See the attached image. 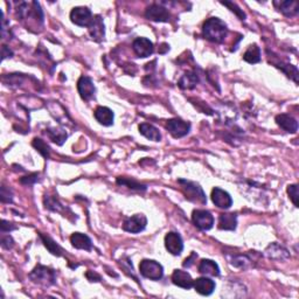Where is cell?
Segmentation results:
<instances>
[{"instance_id":"1","label":"cell","mask_w":299,"mask_h":299,"mask_svg":"<svg viewBox=\"0 0 299 299\" xmlns=\"http://www.w3.org/2000/svg\"><path fill=\"white\" fill-rule=\"evenodd\" d=\"M202 30L203 36L207 40L216 44L224 42L228 35L227 25L219 18H209L208 20L204 21Z\"/></svg>"},{"instance_id":"2","label":"cell","mask_w":299,"mask_h":299,"mask_svg":"<svg viewBox=\"0 0 299 299\" xmlns=\"http://www.w3.org/2000/svg\"><path fill=\"white\" fill-rule=\"evenodd\" d=\"M29 278L35 284L48 288V286L54 285L56 283V273L50 268L45 267V265H38L29 274Z\"/></svg>"},{"instance_id":"3","label":"cell","mask_w":299,"mask_h":299,"mask_svg":"<svg viewBox=\"0 0 299 299\" xmlns=\"http://www.w3.org/2000/svg\"><path fill=\"white\" fill-rule=\"evenodd\" d=\"M178 182L181 185V190L184 192L186 199L192 201V202L194 203H200V204L207 203L206 194H204L203 190L200 187L199 184L187 181V180H182V179H180Z\"/></svg>"},{"instance_id":"4","label":"cell","mask_w":299,"mask_h":299,"mask_svg":"<svg viewBox=\"0 0 299 299\" xmlns=\"http://www.w3.org/2000/svg\"><path fill=\"white\" fill-rule=\"evenodd\" d=\"M139 271L145 278L159 280L164 276L163 265L153 259H143L139 264Z\"/></svg>"},{"instance_id":"5","label":"cell","mask_w":299,"mask_h":299,"mask_svg":"<svg viewBox=\"0 0 299 299\" xmlns=\"http://www.w3.org/2000/svg\"><path fill=\"white\" fill-rule=\"evenodd\" d=\"M192 220L195 227L199 228L200 230H209L214 225V216L208 210L195 209L192 215Z\"/></svg>"},{"instance_id":"6","label":"cell","mask_w":299,"mask_h":299,"mask_svg":"<svg viewBox=\"0 0 299 299\" xmlns=\"http://www.w3.org/2000/svg\"><path fill=\"white\" fill-rule=\"evenodd\" d=\"M93 18L94 17L91 11L88 7H84V6L73 8V11L70 12V20H72V23L81 27L89 26Z\"/></svg>"},{"instance_id":"7","label":"cell","mask_w":299,"mask_h":299,"mask_svg":"<svg viewBox=\"0 0 299 299\" xmlns=\"http://www.w3.org/2000/svg\"><path fill=\"white\" fill-rule=\"evenodd\" d=\"M166 129L174 138H182L186 135H188L191 130V124L187 122L180 120V118H173V120L167 121Z\"/></svg>"},{"instance_id":"8","label":"cell","mask_w":299,"mask_h":299,"mask_svg":"<svg viewBox=\"0 0 299 299\" xmlns=\"http://www.w3.org/2000/svg\"><path fill=\"white\" fill-rule=\"evenodd\" d=\"M146 19L155 21V23H167L171 19V14L167 8L158 4H152L149 6L145 12Z\"/></svg>"},{"instance_id":"9","label":"cell","mask_w":299,"mask_h":299,"mask_svg":"<svg viewBox=\"0 0 299 299\" xmlns=\"http://www.w3.org/2000/svg\"><path fill=\"white\" fill-rule=\"evenodd\" d=\"M146 224H148V220H146L145 215L136 214L125 220L123 224V229L127 231V233L138 234L145 229Z\"/></svg>"},{"instance_id":"10","label":"cell","mask_w":299,"mask_h":299,"mask_svg":"<svg viewBox=\"0 0 299 299\" xmlns=\"http://www.w3.org/2000/svg\"><path fill=\"white\" fill-rule=\"evenodd\" d=\"M165 247L172 255L178 256L184 250V242L178 233L171 231L165 236Z\"/></svg>"},{"instance_id":"11","label":"cell","mask_w":299,"mask_h":299,"mask_svg":"<svg viewBox=\"0 0 299 299\" xmlns=\"http://www.w3.org/2000/svg\"><path fill=\"white\" fill-rule=\"evenodd\" d=\"M77 90L82 100H90L95 96L96 88L90 77H88V76H82L77 82Z\"/></svg>"},{"instance_id":"12","label":"cell","mask_w":299,"mask_h":299,"mask_svg":"<svg viewBox=\"0 0 299 299\" xmlns=\"http://www.w3.org/2000/svg\"><path fill=\"white\" fill-rule=\"evenodd\" d=\"M212 201L216 207L222 209L230 208L231 204H233V199H231L230 194L219 187H215L212 191Z\"/></svg>"},{"instance_id":"13","label":"cell","mask_w":299,"mask_h":299,"mask_svg":"<svg viewBox=\"0 0 299 299\" xmlns=\"http://www.w3.org/2000/svg\"><path fill=\"white\" fill-rule=\"evenodd\" d=\"M132 48L135 53L138 55L139 57H149L153 54L154 47L153 44L146 38H137L132 44Z\"/></svg>"},{"instance_id":"14","label":"cell","mask_w":299,"mask_h":299,"mask_svg":"<svg viewBox=\"0 0 299 299\" xmlns=\"http://www.w3.org/2000/svg\"><path fill=\"white\" fill-rule=\"evenodd\" d=\"M89 29V34L94 40L97 42H100L104 39L105 35V29H104V24H103V19L100 15H95L91 20L90 25L88 26Z\"/></svg>"},{"instance_id":"15","label":"cell","mask_w":299,"mask_h":299,"mask_svg":"<svg viewBox=\"0 0 299 299\" xmlns=\"http://www.w3.org/2000/svg\"><path fill=\"white\" fill-rule=\"evenodd\" d=\"M193 286L198 294H200L202 296H209L214 292L216 285H215L214 280H212L210 278H207V277H201V278H198L197 280H194Z\"/></svg>"},{"instance_id":"16","label":"cell","mask_w":299,"mask_h":299,"mask_svg":"<svg viewBox=\"0 0 299 299\" xmlns=\"http://www.w3.org/2000/svg\"><path fill=\"white\" fill-rule=\"evenodd\" d=\"M172 282L173 284L179 286V288L188 290L193 286L194 280L192 279L191 274L187 271L174 270V273L172 274Z\"/></svg>"},{"instance_id":"17","label":"cell","mask_w":299,"mask_h":299,"mask_svg":"<svg viewBox=\"0 0 299 299\" xmlns=\"http://www.w3.org/2000/svg\"><path fill=\"white\" fill-rule=\"evenodd\" d=\"M276 123L278 124V126L282 127L283 130H285L286 132L296 133L298 131V122L290 115L282 114L276 116Z\"/></svg>"},{"instance_id":"18","label":"cell","mask_w":299,"mask_h":299,"mask_svg":"<svg viewBox=\"0 0 299 299\" xmlns=\"http://www.w3.org/2000/svg\"><path fill=\"white\" fill-rule=\"evenodd\" d=\"M95 118L100 124L104 125V126H111L114 124L115 114L111 109L106 108V106H99L95 110Z\"/></svg>"},{"instance_id":"19","label":"cell","mask_w":299,"mask_h":299,"mask_svg":"<svg viewBox=\"0 0 299 299\" xmlns=\"http://www.w3.org/2000/svg\"><path fill=\"white\" fill-rule=\"evenodd\" d=\"M70 242L74 248L76 249H82L90 251L93 249V242L89 239V236L82 234V233H74L70 236Z\"/></svg>"},{"instance_id":"20","label":"cell","mask_w":299,"mask_h":299,"mask_svg":"<svg viewBox=\"0 0 299 299\" xmlns=\"http://www.w3.org/2000/svg\"><path fill=\"white\" fill-rule=\"evenodd\" d=\"M265 255L268 256V258L276 259V261H283V259H286L290 256L288 250L284 247L279 246L278 243H271L265 250Z\"/></svg>"},{"instance_id":"21","label":"cell","mask_w":299,"mask_h":299,"mask_svg":"<svg viewBox=\"0 0 299 299\" xmlns=\"http://www.w3.org/2000/svg\"><path fill=\"white\" fill-rule=\"evenodd\" d=\"M237 224V215L234 213H224L219 216V228L221 230H235Z\"/></svg>"},{"instance_id":"22","label":"cell","mask_w":299,"mask_h":299,"mask_svg":"<svg viewBox=\"0 0 299 299\" xmlns=\"http://www.w3.org/2000/svg\"><path fill=\"white\" fill-rule=\"evenodd\" d=\"M199 273L204 276L218 277L220 274V268L218 263L212 259H202L199 264Z\"/></svg>"},{"instance_id":"23","label":"cell","mask_w":299,"mask_h":299,"mask_svg":"<svg viewBox=\"0 0 299 299\" xmlns=\"http://www.w3.org/2000/svg\"><path fill=\"white\" fill-rule=\"evenodd\" d=\"M198 82H199V77H198L197 73L187 72L180 77L178 85L181 89H194L197 87Z\"/></svg>"},{"instance_id":"24","label":"cell","mask_w":299,"mask_h":299,"mask_svg":"<svg viewBox=\"0 0 299 299\" xmlns=\"http://www.w3.org/2000/svg\"><path fill=\"white\" fill-rule=\"evenodd\" d=\"M139 132L146 138L152 140V142H160L161 140V135L159 130L157 127L153 126L152 124L149 123H143L139 125Z\"/></svg>"},{"instance_id":"25","label":"cell","mask_w":299,"mask_h":299,"mask_svg":"<svg viewBox=\"0 0 299 299\" xmlns=\"http://www.w3.org/2000/svg\"><path fill=\"white\" fill-rule=\"evenodd\" d=\"M279 11L286 17H294L298 13L299 5L297 1H294V0H285V1L279 2Z\"/></svg>"},{"instance_id":"26","label":"cell","mask_w":299,"mask_h":299,"mask_svg":"<svg viewBox=\"0 0 299 299\" xmlns=\"http://www.w3.org/2000/svg\"><path fill=\"white\" fill-rule=\"evenodd\" d=\"M243 60L247 61L248 63H258L261 61V50L257 45L249 46L248 50H246L245 55H243Z\"/></svg>"},{"instance_id":"27","label":"cell","mask_w":299,"mask_h":299,"mask_svg":"<svg viewBox=\"0 0 299 299\" xmlns=\"http://www.w3.org/2000/svg\"><path fill=\"white\" fill-rule=\"evenodd\" d=\"M47 135L54 143H56L57 145H62L63 143L66 142L67 137H68L66 131L59 129V127H50V129H47Z\"/></svg>"},{"instance_id":"28","label":"cell","mask_w":299,"mask_h":299,"mask_svg":"<svg viewBox=\"0 0 299 299\" xmlns=\"http://www.w3.org/2000/svg\"><path fill=\"white\" fill-rule=\"evenodd\" d=\"M40 237H41L42 242H44L46 248L50 250V252H51V254L55 255V256L62 255V252H63L62 248H61V247L57 245V243L55 242L53 239H50V236H47V235H45L42 233H40Z\"/></svg>"},{"instance_id":"29","label":"cell","mask_w":299,"mask_h":299,"mask_svg":"<svg viewBox=\"0 0 299 299\" xmlns=\"http://www.w3.org/2000/svg\"><path fill=\"white\" fill-rule=\"evenodd\" d=\"M33 148H34L36 151L40 152L41 155L46 159H48V158L50 157V146L47 145V143H45L44 140L40 138H34L32 142Z\"/></svg>"},{"instance_id":"30","label":"cell","mask_w":299,"mask_h":299,"mask_svg":"<svg viewBox=\"0 0 299 299\" xmlns=\"http://www.w3.org/2000/svg\"><path fill=\"white\" fill-rule=\"evenodd\" d=\"M117 184L120 186H126V187L131 188V190H137V191H145L146 186L140 184V182L136 181L133 179H127V178H117Z\"/></svg>"},{"instance_id":"31","label":"cell","mask_w":299,"mask_h":299,"mask_svg":"<svg viewBox=\"0 0 299 299\" xmlns=\"http://www.w3.org/2000/svg\"><path fill=\"white\" fill-rule=\"evenodd\" d=\"M231 264H233L234 267L240 268V269L246 270L251 267V259H249L247 256H237V257H235L233 259Z\"/></svg>"},{"instance_id":"32","label":"cell","mask_w":299,"mask_h":299,"mask_svg":"<svg viewBox=\"0 0 299 299\" xmlns=\"http://www.w3.org/2000/svg\"><path fill=\"white\" fill-rule=\"evenodd\" d=\"M45 204H46V208L53 210V212H62L63 207L61 206L59 201H57L55 198H51V197H47L46 195L45 198Z\"/></svg>"},{"instance_id":"33","label":"cell","mask_w":299,"mask_h":299,"mask_svg":"<svg viewBox=\"0 0 299 299\" xmlns=\"http://www.w3.org/2000/svg\"><path fill=\"white\" fill-rule=\"evenodd\" d=\"M286 191H288L290 199H291V201L294 202L295 206L298 207V197H299L298 186L297 185H289L288 190H286Z\"/></svg>"},{"instance_id":"34","label":"cell","mask_w":299,"mask_h":299,"mask_svg":"<svg viewBox=\"0 0 299 299\" xmlns=\"http://www.w3.org/2000/svg\"><path fill=\"white\" fill-rule=\"evenodd\" d=\"M222 5H224V6H227V7H229L230 11L231 12H235V13H236V15L240 18L241 20H245L246 19L245 12H243L242 10H240L239 6H237L236 4H234V2H230V1H224V2H222Z\"/></svg>"},{"instance_id":"35","label":"cell","mask_w":299,"mask_h":299,"mask_svg":"<svg viewBox=\"0 0 299 299\" xmlns=\"http://www.w3.org/2000/svg\"><path fill=\"white\" fill-rule=\"evenodd\" d=\"M0 199L2 202H12V193L10 190L6 188V186H2L1 192H0Z\"/></svg>"},{"instance_id":"36","label":"cell","mask_w":299,"mask_h":299,"mask_svg":"<svg viewBox=\"0 0 299 299\" xmlns=\"http://www.w3.org/2000/svg\"><path fill=\"white\" fill-rule=\"evenodd\" d=\"M14 246V241L10 235H2L1 237V247L4 249H11Z\"/></svg>"},{"instance_id":"37","label":"cell","mask_w":299,"mask_h":299,"mask_svg":"<svg viewBox=\"0 0 299 299\" xmlns=\"http://www.w3.org/2000/svg\"><path fill=\"white\" fill-rule=\"evenodd\" d=\"M38 173H34V174H30L28 176H25V178H21L20 182L24 185H32L34 182L38 181Z\"/></svg>"},{"instance_id":"38","label":"cell","mask_w":299,"mask_h":299,"mask_svg":"<svg viewBox=\"0 0 299 299\" xmlns=\"http://www.w3.org/2000/svg\"><path fill=\"white\" fill-rule=\"evenodd\" d=\"M0 227H1V233L5 234V233H10V231L14 230L15 227L12 224H10V222L5 221V220H2L1 221V224H0Z\"/></svg>"},{"instance_id":"39","label":"cell","mask_w":299,"mask_h":299,"mask_svg":"<svg viewBox=\"0 0 299 299\" xmlns=\"http://www.w3.org/2000/svg\"><path fill=\"white\" fill-rule=\"evenodd\" d=\"M85 277L90 280V282H100V276L99 274H96L95 271L89 270L85 274Z\"/></svg>"},{"instance_id":"40","label":"cell","mask_w":299,"mask_h":299,"mask_svg":"<svg viewBox=\"0 0 299 299\" xmlns=\"http://www.w3.org/2000/svg\"><path fill=\"white\" fill-rule=\"evenodd\" d=\"M197 257H198V255H197V254H195V252H192V255L190 256V257H188V258H186V259H185L184 264H182V265H184V268H190V267H191V265H192V264H193V261H194V259H195V258H197Z\"/></svg>"},{"instance_id":"41","label":"cell","mask_w":299,"mask_h":299,"mask_svg":"<svg viewBox=\"0 0 299 299\" xmlns=\"http://www.w3.org/2000/svg\"><path fill=\"white\" fill-rule=\"evenodd\" d=\"M2 53H1V55H2V60H5L6 57H12L13 56V51H12L10 48L7 47V46H2Z\"/></svg>"}]
</instances>
